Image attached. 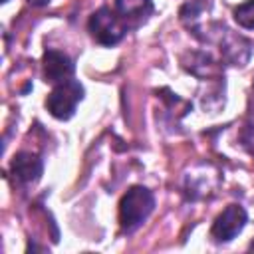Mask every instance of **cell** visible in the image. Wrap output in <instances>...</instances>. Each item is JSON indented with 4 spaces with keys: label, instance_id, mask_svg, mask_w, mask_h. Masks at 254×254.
<instances>
[{
    "label": "cell",
    "instance_id": "obj_4",
    "mask_svg": "<svg viewBox=\"0 0 254 254\" xmlns=\"http://www.w3.org/2000/svg\"><path fill=\"white\" fill-rule=\"evenodd\" d=\"M246 210L240 204H228L212 222L210 234L216 242H230L246 226Z\"/></svg>",
    "mask_w": 254,
    "mask_h": 254
},
{
    "label": "cell",
    "instance_id": "obj_6",
    "mask_svg": "<svg viewBox=\"0 0 254 254\" xmlns=\"http://www.w3.org/2000/svg\"><path fill=\"white\" fill-rule=\"evenodd\" d=\"M42 171H44V163L34 153H18L12 161V175L22 185L36 183L42 177Z\"/></svg>",
    "mask_w": 254,
    "mask_h": 254
},
{
    "label": "cell",
    "instance_id": "obj_9",
    "mask_svg": "<svg viewBox=\"0 0 254 254\" xmlns=\"http://www.w3.org/2000/svg\"><path fill=\"white\" fill-rule=\"evenodd\" d=\"M32 6H46L48 2H52V0H28Z\"/></svg>",
    "mask_w": 254,
    "mask_h": 254
},
{
    "label": "cell",
    "instance_id": "obj_7",
    "mask_svg": "<svg viewBox=\"0 0 254 254\" xmlns=\"http://www.w3.org/2000/svg\"><path fill=\"white\" fill-rule=\"evenodd\" d=\"M115 10L121 18H145L151 14V0H115Z\"/></svg>",
    "mask_w": 254,
    "mask_h": 254
},
{
    "label": "cell",
    "instance_id": "obj_11",
    "mask_svg": "<svg viewBox=\"0 0 254 254\" xmlns=\"http://www.w3.org/2000/svg\"><path fill=\"white\" fill-rule=\"evenodd\" d=\"M2 2H8V0H2Z\"/></svg>",
    "mask_w": 254,
    "mask_h": 254
},
{
    "label": "cell",
    "instance_id": "obj_2",
    "mask_svg": "<svg viewBox=\"0 0 254 254\" xmlns=\"http://www.w3.org/2000/svg\"><path fill=\"white\" fill-rule=\"evenodd\" d=\"M87 28H89L93 40L101 46H115L117 42H121V38L127 32L125 18H121L117 14V10H111L107 6H103L91 14Z\"/></svg>",
    "mask_w": 254,
    "mask_h": 254
},
{
    "label": "cell",
    "instance_id": "obj_5",
    "mask_svg": "<svg viewBox=\"0 0 254 254\" xmlns=\"http://www.w3.org/2000/svg\"><path fill=\"white\" fill-rule=\"evenodd\" d=\"M73 73V62L69 56L58 50H46L44 54V77L50 83H62Z\"/></svg>",
    "mask_w": 254,
    "mask_h": 254
},
{
    "label": "cell",
    "instance_id": "obj_10",
    "mask_svg": "<svg viewBox=\"0 0 254 254\" xmlns=\"http://www.w3.org/2000/svg\"><path fill=\"white\" fill-rule=\"evenodd\" d=\"M248 248H250V250H254V242H252V244H250V246H248Z\"/></svg>",
    "mask_w": 254,
    "mask_h": 254
},
{
    "label": "cell",
    "instance_id": "obj_8",
    "mask_svg": "<svg viewBox=\"0 0 254 254\" xmlns=\"http://www.w3.org/2000/svg\"><path fill=\"white\" fill-rule=\"evenodd\" d=\"M234 20L244 30H254V0H246L234 8Z\"/></svg>",
    "mask_w": 254,
    "mask_h": 254
},
{
    "label": "cell",
    "instance_id": "obj_3",
    "mask_svg": "<svg viewBox=\"0 0 254 254\" xmlns=\"http://www.w3.org/2000/svg\"><path fill=\"white\" fill-rule=\"evenodd\" d=\"M83 99V87L77 79H65L62 83H56V87L52 89V93L46 99V107L48 111L56 117V119H69L77 107V103Z\"/></svg>",
    "mask_w": 254,
    "mask_h": 254
},
{
    "label": "cell",
    "instance_id": "obj_1",
    "mask_svg": "<svg viewBox=\"0 0 254 254\" xmlns=\"http://www.w3.org/2000/svg\"><path fill=\"white\" fill-rule=\"evenodd\" d=\"M155 198L145 187H131L119 202V222L125 232L137 230L153 212Z\"/></svg>",
    "mask_w": 254,
    "mask_h": 254
}]
</instances>
